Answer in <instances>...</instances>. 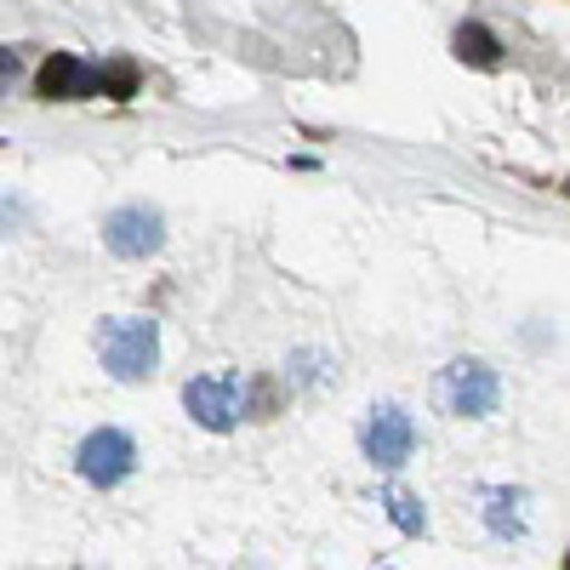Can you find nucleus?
Masks as SVG:
<instances>
[{
	"instance_id": "423d86ee",
	"label": "nucleus",
	"mask_w": 570,
	"mask_h": 570,
	"mask_svg": "<svg viewBox=\"0 0 570 570\" xmlns=\"http://www.w3.org/2000/svg\"><path fill=\"white\" fill-rule=\"evenodd\" d=\"M104 246L126 263H142L166 246V217L155 206H120L104 217Z\"/></svg>"
},
{
	"instance_id": "ddd939ff",
	"label": "nucleus",
	"mask_w": 570,
	"mask_h": 570,
	"mask_svg": "<svg viewBox=\"0 0 570 570\" xmlns=\"http://www.w3.org/2000/svg\"><path fill=\"white\" fill-rule=\"evenodd\" d=\"M12 86H18V52L0 46V91H12Z\"/></svg>"
},
{
	"instance_id": "1a4fd4ad",
	"label": "nucleus",
	"mask_w": 570,
	"mask_h": 570,
	"mask_svg": "<svg viewBox=\"0 0 570 570\" xmlns=\"http://www.w3.org/2000/svg\"><path fill=\"white\" fill-rule=\"evenodd\" d=\"M525 502H531L525 491H508V485L491 491V497H485V525H491V537H502V542H508V537H525Z\"/></svg>"
},
{
	"instance_id": "20e7f679",
	"label": "nucleus",
	"mask_w": 570,
	"mask_h": 570,
	"mask_svg": "<svg viewBox=\"0 0 570 570\" xmlns=\"http://www.w3.org/2000/svg\"><path fill=\"white\" fill-rule=\"evenodd\" d=\"M360 451H365L371 468H383V473L405 468L411 451H416V422H411L400 405H376V411H365V422H360Z\"/></svg>"
},
{
	"instance_id": "9b49d317",
	"label": "nucleus",
	"mask_w": 570,
	"mask_h": 570,
	"mask_svg": "<svg viewBox=\"0 0 570 570\" xmlns=\"http://www.w3.org/2000/svg\"><path fill=\"white\" fill-rule=\"evenodd\" d=\"M137 86H142V69L131 58H104L98 63V98L109 104H131L137 98Z\"/></svg>"
},
{
	"instance_id": "0eeeda50",
	"label": "nucleus",
	"mask_w": 570,
	"mask_h": 570,
	"mask_svg": "<svg viewBox=\"0 0 570 570\" xmlns=\"http://www.w3.org/2000/svg\"><path fill=\"white\" fill-rule=\"evenodd\" d=\"M35 98L40 104H69V98H98V69L75 52H52L35 75Z\"/></svg>"
},
{
	"instance_id": "6e6552de",
	"label": "nucleus",
	"mask_w": 570,
	"mask_h": 570,
	"mask_svg": "<svg viewBox=\"0 0 570 570\" xmlns=\"http://www.w3.org/2000/svg\"><path fill=\"white\" fill-rule=\"evenodd\" d=\"M451 52H456V63H468V69H502V40L480 23V18H468V23H456V35H451Z\"/></svg>"
},
{
	"instance_id": "9d476101",
	"label": "nucleus",
	"mask_w": 570,
	"mask_h": 570,
	"mask_svg": "<svg viewBox=\"0 0 570 570\" xmlns=\"http://www.w3.org/2000/svg\"><path fill=\"white\" fill-rule=\"evenodd\" d=\"M376 502H383V513L394 519L405 537H422V531H428V508H422V497H411L405 485H383V491H376Z\"/></svg>"
},
{
	"instance_id": "f03ea898",
	"label": "nucleus",
	"mask_w": 570,
	"mask_h": 570,
	"mask_svg": "<svg viewBox=\"0 0 570 570\" xmlns=\"http://www.w3.org/2000/svg\"><path fill=\"white\" fill-rule=\"evenodd\" d=\"M434 400H440V411H451L462 422H480L502 400V376L485 360H451L440 371V383H434Z\"/></svg>"
},
{
	"instance_id": "7ed1b4c3",
	"label": "nucleus",
	"mask_w": 570,
	"mask_h": 570,
	"mask_svg": "<svg viewBox=\"0 0 570 570\" xmlns=\"http://www.w3.org/2000/svg\"><path fill=\"white\" fill-rule=\"evenodd\" d=\"M75 468H80V480H86V485L115 491V485L131 480V468H137V440L126 434V428H98V434H86V440H80Z\"/></svg>"
},
{
	"instance_id": "f257e3e1",
	"label": "nucleus",
	"mask_w": 570,
	"mask_h": 570,
	"mask_svg": "<svg viewBox=\"0 0 570 570\" xmlns=\"http://www.w3.org/2000/svg\"><path fill=\"white\" fill-rule=\"evenodd\" d=\"M98 354L109 365V376L120 383H142L160 365V325L155 320H104L98 325Z\"/></svg>"
},
{
	"instance_id": "f8f14e48",
	"label": "nucleus",
	"mask_w": 570,
	"mask_h": 570,
	"mask_svg": "<svg viewBox=\"0 0 570 570\" xmlns=\"http://www.w3.org/2000/svg\"><path fill=\"white\" fill-rule=\"evenodd\" d=\"M246 411H257V416H274V411H279V394H274L268 376H257V400H252Z\"/></svg>"
},
{
	"instance_id": "39448f33",
	"label": "nucleus",
	"mask_w": 570,
	"mask_h": 570,
	"mask_svg": "<svg viewBox=\"0 0 570 570\" xmlns=\"http://www.w3.org/2000/svg\"><path fill=\"white\" fill-rule=\"evenodd\" d=\"M183 411L195 416L206 434H228V428H240V416H246V383L240 376H195V383L183 389Z\"/></svg>"
}]
</instances>
